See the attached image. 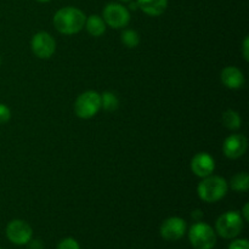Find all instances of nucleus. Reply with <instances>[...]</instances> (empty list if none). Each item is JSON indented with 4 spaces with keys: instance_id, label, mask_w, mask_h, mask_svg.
<instances>
[{
    "instance_id": "obj_1",
    "label": "nucleus",
    "mask_w": 249,
    "mask_h": 249,
    "mask_svg": "<svg viewBox=\"0 0 249 249\" xmlns=\"http://www.w3.org/2000/svg\"><path fill=\"white\" fill-rule=\"evenodd\" d=\"M85 16L82 10L73 6L62 7L53 16V26L61 34L72 36L84 28Z\"/></svg>"
},
{
    "instance_id": "obj_2",
    "label": "nucleus",
    "mask_w": 249,
    "mask_h": 249,
    "mask_svg": "<svg viewBox=\"0 0 249 249\" xmlns=\"http://www.w3.org/2000/svg\"><path fill=\"white\" fill-rule=\"evenodd\" d=\"M229 184L224 178L218 175H209L203 178L197 187V194L202 201L207 203H215L228 194Z\"/></svg>"
},
{
    "instance_id": "obj_3",
    "label": "nucleus",
    "mask_w": 249,
    "mask_h": 249,
    "mask_svg": "<svg viewBox=\"0 0 249 249\" xmlns=\"http://www.w3.org/2000/svg\"><path fill=\"white\" fill-rule=\"evenodd\" d=\"M243 218L240 213L235 211L226 212L221 214L215 223V231L220 237L231 240L235 238L242 232Z\"/></svg>"
},
{
    "instance_id": "obj_4",
    "label": "nucleus",
    "mask_w": 249,
    "mask_h": 249,
    "mask_svg": "<svg viewBox=\"0 0 249 249\" xmlns=\"http://www.w3.org/2000/svg\"><path fill=\"white\" fill-rule=\"evenodd\" d=\"M189 240L195 249H213L216 245V232L208 224L197 221L190 229Z\"/></svg>"
},
{
    "instance_id": "obj_5",
    "label": "nucleus",
    "mask_w": 249,
    "mask_h": 249,
    "mask_svg": "<svg viewBox=\"0 0 249 249\" xmlns=\"http://www.w3.org/2000/svg\"><path fill=\"white\" fill-rule=\"evenodd\" d=\"M100 109H101V95L94 90L83 92L75 100L74 112L79 118H92L96 116Z\"/></svg>"
},
{
    "instance_id": "obj_6",
    "label": "nucleus",
    "mask_w": 249,
    "mask_h": 249,
    "mask_svg": "<svg viewBox=\"0 0 249 249\" xmlns=\"http://www.w3.org/2000/svg\"><path fill=\"white\" fill-rule=\"evenodd\" d=\"M102 18H104L105 23L112 28H124L130 22V12L122 4L109 2L102 11Z\"/></svg>"
},
{
    "instance_id": "obj_7",
    "label": "nucleus",
    "mask_w": 249,
    "mask_h": 249,
    "mask_svg": "<svg viewBox=\"0 0 249 249\" xmlns=\"http://www.w3.org/2000/svg\"><path fill=\"white\" fill-rule=\"evenodd\" d=\"M33 236V230L31 225L24 220L15 219L10 221L6 226V237L11 243L16 246L28 245Z\"/></svg>"
},
{
    "instance_id": "obj_8",
    "label": "nucleus",
    "mask_w": 249,
    "mask_h": 249,
    "mask_svg": "<svg viewBox=\"0 0 249 249\" xmlns=\"http://www.w3.org/2000/svg\"><path fill=\"white\" fill-rule=\"evenodd\" d=\"M32 51L39 58H50L56 50V41L46 32L34 34L31 41Z\"/></svg>"
},
{
    "instance_id": "obj_9",
    "label": "nucleus",
    "mask_w": 249,
    "mask_h": 249,
    "mask_svg": "<svg viewBox=\"0 0 249 249\" xmlns=\"http://www.w3.org/2000/svg\"><path fill=\"white\" fill-rule=\"evenodd\" d=\"M187 225L184 219L179 216H170L160 225V236L167 241H178L186 233Z\"/></svg>"
},
{
    "instance_id": "obj_10",
    "label": "nucleus",
    "mask_w": 249,
    "mask_h": 249,
    "mask_svg": "<svg viewBox=\"0 0 249 249\" xmlns=\"http://www.w3.org/2000/svg\"><path fill=\"white\" fill-rule=\"evenodd\" d=\"M247 148V138L242 134H233V135L228 136L224 141L223 152L230 160H237L245 155Z\"/></svg>"
},
{
    "instance_id": "obj_11",
    "label": "nucleus",
    "mask_w": 249,
    "mask_h": 249,
    "mask_svg": "<svg viewBox=\"0 0 249 249\" xmlns=\"http://www.w3.org/2000/svg\"><path fill=\"white\" fill-rule=\"evenodd\" d=\"M215 169L214 158L207 152H199L191 160V170L198 178H207Z\"/></svg>"
},
{
    "instance_id": "obj_12",
    "label": "nucleus",
    "mask_w": 249,
    "mask_h": 249,
    "mask_svg": "<svg viewBox=\"0 0 249 249\" xmlns=\"http://www.w3.org/2000/svg\"><path fill=\"white\" fill-rule=\"evenodd\" d=\"M221 82L229 89H240L245 85V75L240 68L235 66H229L221 71Z\"/></svg>"
},
{
    "instance_id": "obj_13",
    "label": "nucleus",
    "mask_w": 249,
    "mask_h": 249,
    "mask_svg": "<svg viewBox=\"0 0 249 249\" xmlns=\"http://www.w3.org/2000/svg\"><path fill=\"white\" fill-rule=\"evenodd\" d=\"M136 2L139 9L153 17L162 15L168 6V0H136Z\"/></svg>"
},
{
    "instance_id": "obj_14",
    "label": "nucleus",
    "mask_w": 249,
    "mask_h": 249,
    "mask_svg": "<svg viewBox=\"0 0 249 249\" xmlns=\"http://www.w3.org/2000/svg\"><path fill=\"white\" fill-rule=\"evenodd\" d=\"M84 27L87 28L88 33L92 36H101L106 32V23L99 15H91L87 17Z\"/></svg>"
},
{
    "instance_id": "obj_15",
    "label": "nucleus",
    "mask_w": 249,
    "mask_h": 249,
    "mask_svg": "<svg viewBox=\"0 0 249 249\" xmlns=\"http://www.w3.org/2000/svg\"><path fill=\"white\" fill-rule=\"evenodd\" d=\"M221 123L224 124L225 128L230 129V130H237L242 125V118H241L240 114L236 111L228 109L221 116Z\"/></svg>"
},
{
    "instance_id": "obj_16",
    "label": "nucleus",
    "mask_w": 249,
    "mask_h": 249,
    "mask_svg": "<svg viewBox=\"0 0 249 249\" xmlns=\"http://www.w3.org/2000/svg\"><path fill=\"white\" fill-rule=\"evenodd\" d=\"M230 186L233 191L246 192L249 189V175L247 173H237L230 181Z\"/></svg>"
},
{
    "instance_id": "obj_17",
    "label": "nucleus",
    "mask_w": 249,
    "mask_h": 249,
    "mask_svg": "<svg viewBox=\"0 0 249 249\" xmlns=\"http://www.w3.org/2000/svg\"><path fill=\"white\" fill-rule=\"evenodd\" d=\"M100 95H101V108H104L105 111L108 112H113L118 108L119 100L113 92L105 91Z\"/></svg>"
},
{
    "instance_id": "obj_18",
    "label": "nucleus",
    "mask_w": 249,
    "mask_h": 249,
    "mask_svg": "<svg viewBox=\"0 0 249 249\" xmlns=\"http://www.w3.org/2000/svg\"><path fill=\"white\" fill-rule=\"evenodd\" d=\"M121 40L126 48L134 49L140 44V36L134 29H124L121 34Z\"/></svg>"
},
{
    "instance_id": "obj_19",
    "label": "nucleus",
    "mask_w": 249,
    "mask_h": 249,
    "mask_svg": "<svg viewBox=\"0 0 249 249\" xmlns=\"http://www.w3.org/2000/svg\"><path fill=\"white\" fill-rule=\"evenodd\" d=\"M57 249H80V246L74 238L67 237L63 238V240L58 243Z\"/></svg>"
},
{
    "instance_id": "obj_20",
    "label": "nucleus",
    "mask_w": 249,
    "mask_h": 249,
    "mask_svg": "<svg viewBox=\"0 0 249 249\" xmlns=\"http://www.w3.org/2000/svg\"><path fill=\"white\" fill-rule=\"evenodd\" d=\"M11 118V111L4 104H0V124H5Z\"/></svg>"
},
{
    "instance_id": "obj_21",
    "label": "nucleus",
    "mask_w": 249,
    "mask_h": 249,
    "mask_svg": "<svg viewBox=\"0 0 249 249\" xmlns=\"http://www.w3.org/2000/svg\"><path fill=\"white\" fill-rule=\"evenodd\" d=\"M229 249H249V242L246 238H238L230 243Z\"/></svg>"
},
{
    "instance_id": "obj_22",
    "label": "nucleus",
    "mask_w": 249,
    "mask_h": 249,
    "mask_svg": "<svg viewBox=\"0 0 249 249\" xmlns=\"http://www.w3.org/2000/svg\"><path fill=\"white\" fill-rule=\"evenodd\" d=\"M242 53H243V57H245V60L249 61V38L248 36H246L245 40H243Z\"/></svg>"
},
{
    "instance_id": "obj_23",
    "label": "nucleus",
    "mask_w": 249,
    "mask_h": 249,
    "mask_svg": "<svg viewBox=\"0 0 249 249\" xmlns=\"http://www.w3.org/2000/svg\"><path fill=\"white\" fill-rule=\"evenodd\" d=\"M29 249H43V242L40 240H33L29 241Z\"/></svg>"
},
{
    "instance_id": "obj_24",
    "label": "nucleus",
    "mask_w": 249,
    "mask_h": 249,
    "mask_svg": "<svg viewBox=\"0 0 249 249\" xmlns=\"http://www.w3.org/2000/svg\"><path fill=\"white\" fill-rule=\"evenodd\" d=\"M242 218L245 221L249 220V203H246L245 207H243V211H242Z\"/></svg>"
},
{
    "instance_id": "obj_25",
    "label": "nucleus",
    "mask_w": 249,
    "mask_h": 249,
    "mask_svg": "<svg viewBox=\"0 0 249 249\" xmlns=\"http://www.w3.org/2000/svg\"><path fill=\"white\" fill-rule=\"evenodd\" d=\"M202 216H203V213H202V211H199V209H196V211L192 213V218L196 221H201Z\"/></svg>"
},
{
    "instance_id": "obj_26",
    "label": "nucleus",
    "mask_w": 249,
    "mask_h": 249,
    "mask_svg": "<svg viewBox=\"0 0 249 249\" xmlns=\"http://www.w3.org/2000/svg\"><path fill=\"white\" fill-rule=\"evenodd\" d=\"M129 7H130V9L131 10H136V9H138V2H131V4H130V6H129Z\"/></svg>"
},
{
    "instance_id": "obj_27",
    "label": "nucleus",
    "mask_w": 249,
    "mask_h": 249,
    "mask_svg": "<svg viewBox=\"0 0 249 249\" xmlns=\"http://www.w3.org/2000/svg\"><path fill=\"white\" fill-rule=\"evenodd\" d=\"M119 1H122V2H130V1H133V0H119Z\"/></svg>"
},
{
    "instance_id": "obj_28",
    "label": "nucleus",
    "mask_w": 249,
    "mask_h": 249,
    "mask_svg": "<svg viewBox=\"0 0 249 249\" xmlns=\"http://www.w3.org/2000/svg\"><path fill=\"white\" fill-rule=\"evenodd\" d=\"M36 1H39V2H48V1H50V0H36Z\"/></svg>"
},
{
    "instance_id": "obj_29",
    "label": "nucleus",
    "mask_w": 249,
    "mask_h": 249,
    "mask_svg": "<svg viewBox=\"0 0 249 249\" xmlns=\"http://www.w3.org/2000/svg\"><path fill=\"white\" fill-rule=\"evenodd\" d=\"M0 65H1V58H0Z\"/></svg>"
},
{
    "instance_id": "obj_30",
    "label": "nucleus",
    "mask_w": 249,
    "mask_h": 249,
    "mask_svg": "<svg viewBox=\"0 0 249 249\" xmlns=\"http://www.w3.org/2000/svg\"><path fill=\"white\" fill-rule=\"evenodd\" d=\"M0 249H4V248H0Z\"/></svg>"
}]
</instances>
